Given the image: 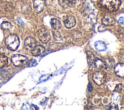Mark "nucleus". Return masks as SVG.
Segmentation results:
<instances>
[{
  "mask_svg": "<svg viewBox=\"0 0 124 110\" xmlns=\"http://www.w3.org/2000/svg\"><path fill=\"white\" fill-rule=\"evenodd\" d=\"M93 81L97 85H101L105 82V76L103 72L101 71H97L93 74Z\"/></svg>",
  "mask_w": 124,
  "mask_h": 110,
  "instance_id": "39448f33",
  "label": "nucleus"
},
{
  "mask_svg": "<svg viewBox=\"0 0 124 110\" xmlns=\"http://www.w3.org/2000/svg\"><path fill=\"white\" fill-rule=\"evenodd\" d=\"M38 37L40 41L43 43H46L51 39V35L48 29L43 28L38 31Z\"/></svg>",
  "mask_w": 124,
  "mask_h": 110,
  "instance_id": "7ed1b4c3",
  "label": "nucleus"
},
{
  "mask_svg": "<svg viewBox=\"0 0 124 110\" xmlns=\"http://www.w3.org/2000/svg\"><path fill=\"white\" fill-rule=\"evenodd\" d=\"M105 25H100L98 27V31H103L105 30Z\"/></svg>",
  "mask_w": 124,
  "mask_h": 110,
  "instance_id": "aec40b11",
  "label": "nucleus"
},
{
  "mask_svg": "<svg viewBox=\"0 0 124 110\" xmlns=\"http://www.w3.org/2000/svg\"><path fill=\"white\" fill-rule=\"evenodd\" d=\"M94 65L97 69H103L107 68V65L105 61L101 60L99 58H96L94 59L93 62Z\"/></svg>",
  "mask_w": 124,
  "mask_h": 110,
  "instance_id": "f8f14e48",
  "label": "nucleus"
},
{
  "mask_svg": "<svg viewBox=\"0 0 124 110\" xmlns=\"http://www.w3.org/2000/svg\"><path fill=\"white\" fill-rule=\"evenodd\" d=\"M118 22L120 24H124V18H123V17H121L119 19Z\"/></svg>",
  "mask_w": 124,
  "mask_h": 110,
  "instance_id": "412c9836",
  "label": "nucleus"
},
{
  "mask_svg": "<svg viewBox=\"0 0 124 110\" xmlns=\"http://www.w3.org/2000/svg\"><path fill=\"white\" fill-rule=\"evenodd\" d=\"M37 63H36V61L34 59H31V60H30L29 61H28V65L29 66H34Z\"/></svg>",
  "mask_w": 124,
  "mask_h": 110,
  "instance_id": "6ab92c4d",
  "label": "nucleus"
},
{
  "mask_svg": "<svg viewBox=\"0 0 124 110\" xmlns=\"http://www.w3.org/2000/svg\"><path fill=\"white\" fill-rule=\"evenodd\" d=\"M102 22L103 25L105 26H112L115 23V20L112 16L106 15L103 18Z\"/></svg>",
  "mask_w": 124,
  "mask_h": 110,
  "instance_id": "9d476101",
  "label": "nucleus"
},
{
  "mask_svg": "<svg viewBox=\"0 0 124 110\" xmlns=\"http://www.w3.org/2000/svg\"><path fill=\"white\" fill-rule=\"evenodd\" d=\"M17 21H18V23H19L20 24H22L23 23V22H22V20H21L20 19H18Z\"/></svg>",
  "mask_w": 124,
  "mask_h": 110,
  "instance_id": "5701e85b",
  "label": "nucleus"
},
{
  "mask_svg": "<svg viewBox=\"0 0 124 110\" xmlns=\"http://www.w3.org/2000/svg\"><path fill=\"white\" fill-rule=\"evenodd\" d=\"M89 91H92V90H93V87H92V85L90 84V83H89Z\"/></svg>",
  "mask_w": 124,
  "mask_h": 110,
  "instance_id": "4be33fe9",
  "label": "nucleus"
},
{
  "mask_svg": "<svg viewBox=\"0 0 124 110\" xmlns=\"http://www.w3.org/2000/svg\"><path fill=\"white\" fill-rule=\"evenodd\" d=\"M101 5L110 12H114L118 10L121 5V0H101Z\"/></svg>",
  "mask_w": 124,
  "mask_h": 110,
  "instance_id": "f03ea898",
  "label": "nucleus"
},
{
  "mask_svg": "<svg viewBox=\"0 0 124 110\" xmlns=\"http://www.w3.org/2000/svg\"><path fill=\"white\" fill-rule=\"evenodd\" d=\"M114 70L116 75L120 78H124V64L123 63H118L116 64L114 67Z\"/></svg>",
  "mask_w": 124,
  "mask_h": 110,
  "instance_id": "1a4fd4ad",
  "label": "nucleus"
},
{
  "mask_svg": "<svg viewBox=\"0 0 124 110\" xmlns=\"http://www.w3.org/2000/svg\"><path fill=\"white\" fill-rule=\"evenodd\" d=\"M45 50V48L41 45L35 46L31 49V54L34 56H37L42 54Z\"/></svg>",
  "mask_w": 124,
  "mask_h": 110,
  "instance_id": "9b49d317",
  "label": "nucleus"
},
{
  "mask_svg": "<svg viewBox=\"0 0 124 110\" xmlns=\"http://www.w3.org/2000/svg\"><path fill=\"white\" fill-rule=\"evenodd\" d=\"M36 40L31 36L27 37L24 42L25 47L28 50L32 49L36 45Z\"/></svg>",
  "mask_w": 124,
  "mask_h": 110,
  "instance_id": "0eeeda50",
  "label": "nucleus"
},
{
  "mask_svg": "<svg viewBox=\"0 0 124 110\" xmlns=\"http://www.w3.org/2000/svg\"><path fill=\"white\" fill-rule=\"evenodd\" d=\"M50 23L52 28L54 30H58L62 27L61 22L56 18H52L50 21Z\"/></svg>",
  "mask_w": 124,
  "mask_h": 110,
  "instance_id": "ddd939ff",
  "label": "nucleus"
},
{
  "mask_svg": "<svg viewBox=\"0 0 124 110\" xmlns=\"http://www.w3.org/2000/svg\"><path fill=\"white\" fill-rule=\"evenodd\" d=\"M11 61L15 66H21L28 62V58L21 54H15L12 57Z\"/></svg>",
  "mask_w": 124,
  "mask_h": 110,
  "instance_id": "20e7f679",
  "label": "nucleus"
},
{
  "mask_svg": "<svg viewBox=\"0 0 124 110\" xmlns=\"http://www.w3.org/2000/svg\"><path fill=\"white\" fill-rule=\"evenodd\" d=\"M5 44L10 50H16L18 47L20 41L18 37L15 34H10L5 38Z\"/></svg>",
  "mask_w": 124,
  "mask_h": 110,
  "instance_id": "f257e3e1",
  "label": "nucleus"
},
{
  "mask_svg": "<svg viewBox=\"0 0 124 110\" xmlns=\"http://www.w3.org/2000/svg\"><path fill=\"white\" fill-rule=\"evenodd\" d=\"M77 0H64L65 4L67 5L69 7H74L76 3Z\"/></svg>",
  "mask_w": 124,
  "mask_h": 110,
  "instance_id": "a211bd4d",
  "label": "nucleus"
},
{
  "mask_svg": "<svg viewBox=\"0 0 124 110\" xmlns=\"http://www.w3.org/2000/svg\"><path fill=\"white\" fill-rule=\"evenodd\" d=\"M95 47L96 49L99 51H104L106 49L105 44L102 41H97L95 43Z\"/></svg>",
  "mask_w": 124,
  "mask_h": 110,
  "instance_id": "2eb2a0df",
  "label": "nucleus"
},
{
  "mask_svg": "<svg viewBox=\"0 0 124 110\" xmlns=\"http://www.w3.org/2000/svg\"><path fill=\"white\" fill-rule=\"evenodd\" d=\"M65 27L68 29H70L74 27L76 24L75 17L73 16H69L63 21Z\"/></svg>",
  "mask_w": 124,
  "mask_h": 110,
  "instance_id": "6e6552de",
  "label": "nucleus"
},
{
  "mask_svg": "<svg viewBox=\"0 0 124 110\" xmlns=\"http://www.w3.org/2000/svg\"><path fill=\"white\" fill-rule=\"evenodd\" d=\"M87 58H88V61L90 63H93L94 60V57L93 54L89 51H88L87 52Z\"/></svg>",
  "mask_w": 124,
  "mask_h": 110,
  "instance_id": "f3484780",
  "label": "nucleus"
},
{
  "mask_svg": "<svg viewBox=\"0 0 124 110\" xmlns=\"http://www.w3.org/2000/svg\"><path fill=\"white\" fill-rule=\"evenodd\" d=\"M12 27H13V25L11 24V23L9 22L4 21L1 24V27L2 29L4 30H10L12 29Z\"/></svg>",
  "mask_w": 124,
  "mask_h": 110,
  "instance_id": "dca6fc26",
  "label": "nucleus"
},
{
  "mask_svg": "<svg viewBox=\"0 0 124 110\" xmlns=\"http://www.w3.org/2000/svg\"><path fill=\"white\" fill-rule=\"evenodd\" d=\"M8 58L4 55L0 54V68L6 66L8 64Z\"/></svg>",
  "mask_w": 124,
  "mask_h": 110,
  "instance_id": "4468645a",
  "label": "nucleus"
},
{
  "mask_svg": "<svg viewBox=\"0 0 124 110\" xmlns=\"http://www.w3.org/2000/svg\"><path fill=\"white\" fill-rule=\"evenodd\" d=\"M46 6L45 0H34L33 1V8L34 12L36 13L42 12Z\"/></svg>",
  "mask_w": 124,
  "mask_h": 110,
  "instance_id": "423d86ee",
  "label": "nucleus"
}]
</instances>
